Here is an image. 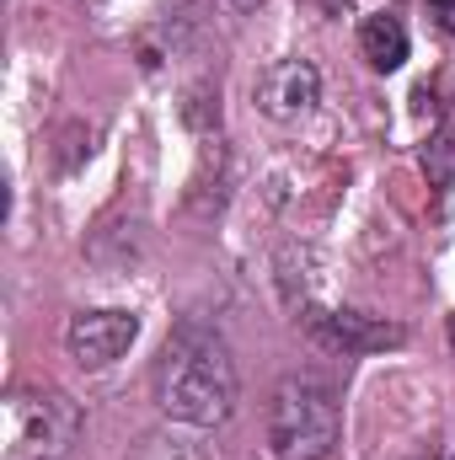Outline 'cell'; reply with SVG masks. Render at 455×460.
Listing matches in <instances>:
<instances>
[{
  "label": "cell",
  "instance_id": "cell-1",
  "mask_svg": "<svg viewBox=\"0 0 455 460\" xmlns=\"http://www.w3.org/2000/svg\"><path fill=\"white\" fill-rule=\"evenodd\" d=\"M156 402L166 418L215 429L236 412V364L230 348L204 327H177L156 358Z\"/></svg>",
  "mask_w": 455,
  "mask_h": 460
},
{
  "label": "cell",
  "instance_id": "cell-2",
  "mask_svg": "<svg viewBox=\"0 0 455 460\" xmlns=\"http://www.w3.org/2000/svg\"><path fill=\"white\" fill-rule=\"evenodd\" d=\"M81 439V407L49 385H16L0 402V460H65Z\"/></svg>",
  "mask_w": 455,
  "mask_h": 460
},
{
  "label": "cell",
  "instance_id": "cell-3",
  "mask_svg": "<svg viewBox=\"0 0 455 460\" xmlns=\"http://www.w3.org/2000/svg\"><path fill=\"white\" fill-rule=\"evenodd\" d=\"M268 445L279 460H327L338 445V402L317 375H290L268 407Z\"/></svg>",
  "mask_w": 455,
  "mask_h": 460
},
{
  "label": "cell",
  "instance_id": "cell-4",
  "mask_svg": "<svg viewBox=\"0 0 455 460\" xmlns=\"http://www.w3.org/2000/svg\"><path fill=\"white\" fill-rule=\"evenodd\" d=\"M134 338H139V322L129 311H81L65 327V348L81 369H103V364L123 358L134 348Z\"/></svg>",
  "mask_w": 455,
  "mask_h": 460
},
{
  "label": "cell",
  "instance_id": "cell-5",
  "mask_svg": "<svg viewBox=\"0 0 455 460\" xmlns=\"http://www.w3.org/2000/svg\"><path fill=\"white\" fill-rule=\"evenodd\" d=\"M252 97H257V108L273 118V123H295V118H306L317 108L322 75H317L311 59H279V65H268L257 75V92Z\"/></svg>",
  "mask_w": 455,
  "mask_h": 460
},
{
  "label": "cell",
  "instance_id": "cell-6",
  "mask_svg": "<svg viewBox=\"0 0 455 460\" xmlns=\"http://www.w3.org/2000/svg\"><path fill=\"white\" fill-rule=\"evenodd\" d=\"M311 338H322L338 353H380V348L402 343V327L391 322H375V316H359V311H311L306 316Z\"/></svg>",
  "mask_w": 455,
  "mask_h": 460
},
{
  "label": "cell",
  "instance_id": "cell-7",
  "mask_svg": "<svg viewBox=\"0 0 455 460\" xmlns=\"http://www.w3.org/2000/svg\"><path fill=\"white\" fill-rule=\"evenodd\" d=\"M359 49H364V59H370L375 70H402V59H407V27H402L397 16L375 11V16H364V27H359Z\"/></svg>",
  "mask_w": 455,
  "mask_h": 460
},
{
  "label": "cell",
  "instance_id": "cell-8",
  "mask_svg": "<svg viewBox=\"0 0 455 460\" xmlns=\"http://www.w3.org/2000/svg\"><path fill=\"white\" fill-rule=\"evenodd\" d=\"M424 172H429L434 188H451L455 182V123H445V128L429 139V150H424Z\"/></svg>",
  "mask_w": 455,
  "mask_h": 460
},
{
  "label": "cell",
  "instance_id": "cell-9",
  "mask_svg": "<svg viewBox=\"0 0 455 460\" xmlns=\"http://www.w3.org/2000/svg\"><path fill=\"white\" fill-rule=\"evenodd\" d=\"M429 11L440 16V27H445V32H455V0H429Z\"/></svg>",
  "mask_w": 455,
  "mask_h": 460
},
{
  "label": "cell",
  "instance_id": "cell-10",
  "mask_svg": "<svg viewBox=\"0 0 455 460\" xmlns=\"http://www.w3.org/2000/svg\"><path fill=\"white\" fill-rule=\"evenodd\" d=\"M226 5H236V11H252V5H263V0H226Z\"/></svg>",
  "mask_w": 455,
  "mask_h": 460
}]
</instances>
